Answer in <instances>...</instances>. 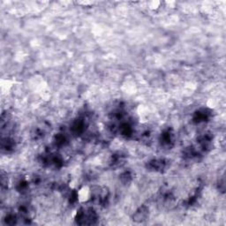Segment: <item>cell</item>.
Listing matches in <instances>:
<instances>
[{
    "label": "cell",
    "instance_id": "obj_1",
    "mask_svg": "<svg viewBox=\"0 0 226 226\" xmlns=\"http://www.w3.org/2000/svg\"><path fill=\"white\" fill-rule=\"evenodd\" d=\"M89 196H90V190L88 187H83L81 189H80L78 193V198L80 202H87L89 199Z\"/></svg>",
    "mask_w": 226,
    "mask_h": 226
},
{
    "label": "cell",
    "instance_id": "obj_2",
    "mask_svg": "<svg viewBox=\"0 0 226 226\" xmlns=\"http://www.w3.org/2000/svg\"><path fill=\"white\" fill-rule=\"evenodd\" d=\"M160 5H161L160 1H151V2H149L148 6L151 10H156L157 8L160 6Z\"/></svg>",
    "mask_w": 226,
    "mask_h": 226
}]
</instances>
